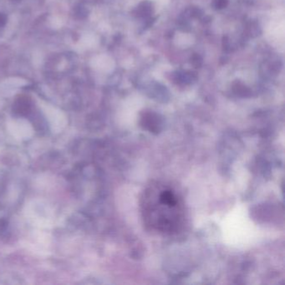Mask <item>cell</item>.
Returning a JSON list of instances; mask_svg holds the SVG:
<instances>
[{"instance_id":"obj_1","label":"cell","mask_w":285,"mask_h":285,"mask_svg":"<svg viewBox=\"0 0 285 285\" xmlns=\"http://www.w3.org/2000/svg\"><path fill=\"white\" fill-rule=\"evenodd\" d=\"M160 200L162 201V203L170 207H175L177 202L176 197L174 196L173 193L171 191H164L160 196Z\"/></svg>"}]
</instances>
